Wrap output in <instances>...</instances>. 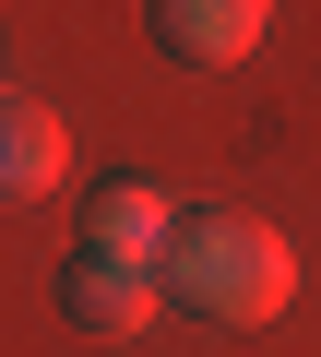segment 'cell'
I'll use <instances>...</instances> for the list:
<instances>
[{
	"label": "cell",
	"mask_w": 321,
	"mask_h": 357,
	"mask_svg": "<svg viewBox=\"0 0 321 357\" xmlns=\"http://www.w3.org/2000/svg\"><path fill=\"white\" fill-rule=\"evenodd\" d=\"M60 178H72V131H60V107H36V96L0 84V203H36V191H60Z\"/></svg>",
	"instance_id": "277c9868"
},
{
	"label": "cell",
	"mask_w": 321,
	"mask_h": 357,
	"mask_svg": "<svg viewBox=\"0 0 321 357\" xmlns=\"http://www.w3.org/2000/svg\"><path fill=\"white\" fill-rule=\"evenodd\" d=\"M262 24H274V0H155V48H179V60H203V72L250 60Z\"/></svg>",
	"instance_id": "5b68a950"
},
{
	"label": "cell",
	"mask_w": 321,
	"mask_h": 357,
	"mask_svg": "<svg viewBox=\"0 0 321 357\" xmlns=\"http://www.w3.org/2000/svg\"><path fill=\"white\" fill-rule=\"evenodd\" d=\"M60 310H72L84 333H155V310H167V274L72 250V262H60Z\"/></svg>",
	"instance_id": "7a4b0ae2"
},
{
	"label": "cell",
	"mask_w": 321,
	"mask_h": 357,
	"mask_svg": "<svg viewBox=\"0 0 321 357\" xmlns=\"http://www.w3.org/2000/svg\"><path fill=\"white\" fill-rule=\"evenodd\" d=\"M167 298H191L214 333H262V321H285V298H297V250H285L262 215H179V238H167Z\"/></svg>",
	"instance_id": "6da1fadb"
},
{
	"label": "cell",
	"mask_w": 321,
	"mask_h": 357,
	"mask_svg": "<svg viewBox=\"0 0 321 357\" xmlns=\"http://www.w3.org/2000/svg\"><path fill=\"white\" fill-rule=\"evenodd\" d=\"M167 238H179V203L155 191V178H107L95 215H84V250H95V262H143V274H167Z\"/></svg>",
	"instance_id": "3957f363"
}]
</instances>
